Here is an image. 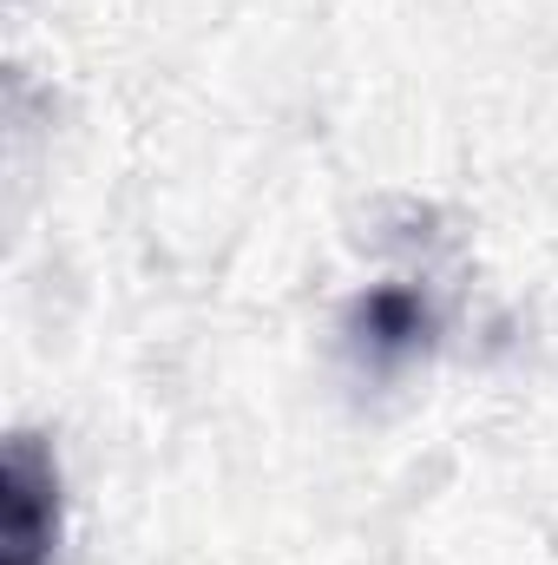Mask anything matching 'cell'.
Here are the masks:
<instances>
[{
	"instance_id": "obj_1",
	"label": "cell",
	"mask_w": 558,
	"mask_h": 565,
	"mask_svg": "<svg viewBox=\"0 0 558 565\" xmlns=\"http://www.w3.org/2000/svg\"><path fill=\"white\" fill-rule=\"evenodd\" d=\"M60 553V460L40 434H13L0 454V559L53 565Z\"/></svg>"
},
{
	"instance_id": "obj_2",
	"label": "cell",
	"mask_w": 558,
	"mask_h": 565,
	"mask_svg": "<svg viewBox=\"0 0 558 565\" xmlns=\"http://www.w3.org/2000/svg\"><path fill=\"white\" fill-rule=\"evenodd\" d=\"M362 335H368L382 355H395V349H415L420 335H427V309H420V296H408L401 282H382V289H368V302H362Z\"/></svg>"
}]
</instances>
